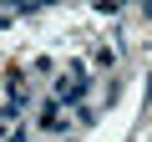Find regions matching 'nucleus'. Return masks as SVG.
I'll return each mask as SVG.
<instances>
[{
  "label": "nucleus",
  "instance_id": "f257e3e1",
  "mask_svg": "<svg viewBox=\"0 0 152 142\" xmlns=\"http://www.w3.org/2000/svg\"><path fill=\"white\" fill-rule=\"evenodd\" d=\"M41 127H61V102H46L41 107Z\"/></svg>",
  "mask_w": 152,
  "mask_h": 142
}]
</instances>
